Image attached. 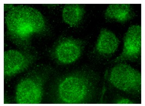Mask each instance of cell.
<instances>
[{"instance_id":"obj_6","label":"cell","mask_w":145,"mask_h":106,"mask_svg":"<svg viewBox=\"0 0 145 106\" xmlns=\"http://www.w3.org/2000/svg\"><path fill=\"white\" fill-rule=\"evenodd\" d=\"M36 56L18 50L4 52V78L9 79L28 69L36 59Z\"/></svg>"},{"instance_id":"obj_12","label":"cell","mask_w":145,"mask_h":106,"mask_svg":"<svg viewBox=\"0 0 145 106\" xmlns=\"http://www.w3.org/2000/svg\"><path fill=\"white\" fill-rule=\"evenodd\" d=\"M14 7V5H5L4 6V9L6 12L7 11H9L10 9H11Z\"/></svg>"},{"instance_id":"obj_5","label":"cell","mask_w":145,"mask_h":106,"mask_svg":"<svg viewBox=\"0 0 145 106\" xmlns=\"http://www.w3.org/2000/svg\"><path fill=\"white\" fill-rule=\"evenodd\" d=\"M85 42L72 38H63L58 40L51 51V57L60 64H69L76 61L81 56Z\"/></svg>"},{"instance_id":"obj_4","label":"cell","mask_w":145,"mask_h":106,"mask_svg":"<svg viewBox=\"0 0 145 106\" xmlns=\"http://www.w3.org/2000/svg\"><path fill=\"white\" fill-rule=\"evenodd\" d=\"M109 83L114 87L132 95L141 93V74L130 65L119 63L111 69Z\"/></svg>"},{"instance_id":"obj_3","label":"cell","mask_w":145,"mask_h":106,"mask_svg":"<svg viewBox=\"0 0 145 106\" xmlns=\"http://www.w3.org/2000/svg\"><path fill=\"white\" fill-rule=\"evenodd\" d=\"M49 67L32 70L19 82L16 88L15 101L18 104L41 103L45 84L50 75Z\"/></svg>"},{"instance_id":"obj_10","label":"cell","mask_w":145,"mask_h":106,"mask_svg":"<svg viewBox=\"0 0 145 106\" xmlns=\"http://www.w3.org/2000/svg\"><path fill=\"white\" fill-rule=\"evenodd\" d=\"M84 7L79 4H69L62 11L63 21L72 27L78 26L85 15Z\"/></svg>"},{"instance_id":"obj_11","label":"cell","mask_w":145,"mask_h":106,"mask_svg":"<svg viewBox=\"0 0 145 106\" xmlns=\"http://www.w3.org/2000/svg\"><path fill=\"white\" fill-rule=\"evenodd\" d=\"M118 104H133L134 102L131 100L127 99H121L120 100H118L115 102Z\"/></svg>"},{"instance_id":"obj_1","label":"cell","mask_w":145,"mask_h":106,"mask_svg":"<svg viewBox=\"0 0 145 106\" xmlns=\"http://www.w3.org/2000/svg\"><path fill=\"white\" fill-rule=\"evenodd\" d=\"M7 36L21 51L34 53L31 38L35 34L41 35L47 31V23L42 14L31 7L14 6L5 17Z\"/></svg>"},{"instance_id":"obj_2","label":"cell","mask_w":145,"mask_h":106,"mask_svg":"<svg viewBox=\"0 0 145 106\" xmlns=\"http://www.w3.org/2000/svg\"><path fill=\"white\" fill-rule=\"evenodd\" d=\"M94 90L90 75L82 72H75L63 77L57 83L56 98L62 103H85L91 100Z\"/></svg>"},{"instance_id":"obj_9","label":"cell","mask_w":145,"mask_h":106,"mask_svg":"<svg viewBox=\"0 0 145 106\" xmlns=\"http://www.w3.org/2000/svg\"><path fill=\"white\" fill-rule=\"evenodd\" d=\"M105 18L108 20L125 22L134 16L132 7L129 4H111L105 12Z\"/></svg>"},{"instance_id":"obj_8","label":"cell","mask_w":145,"mask_h":106,"mask_svg":"<svg viewBox=\"0 0 145 106\" xmlns=\"http://www.w3.org/2000/svg\"><path fill=\"white\" fill-rule=\"evenodd\" d=\"M119 44L115 34L106 28L101 29L96 44V51L103 56H110L114 53Z\"/></svg>"},{"instance_id":"obj_7","label":"cell","mask_w":145,"mask_h":106,"mask_svg":"<svg viewBox=\"0 0 145 106\" xmlns=\"http://www.w3.org/2000/svg\"><path fill=\"white\" fill-rule=\"evenodd\" d=\"M123 51L113 62H121L138 60L141 53V27L133 25L129 27L125 37Z\"/></svg>"}]
</instances>
